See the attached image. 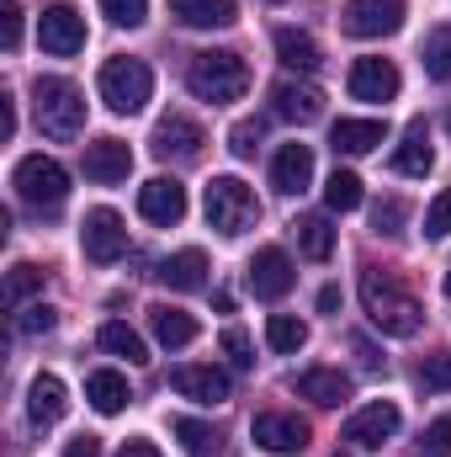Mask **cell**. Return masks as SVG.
<instances>
[{"label":"cell","mask_w":451,"mask_h":457,"mask_svg":"<svg viewBox=\"0 0 451 457\" xmlns=\"http://www.w3.org/2000/svg\"><path fill=\"white\" fill-rule=\"evenodd\" d=\"M224 356L234 361V367H255V356H250V336H244L239 325H228L224 330Z\"/></svg>","instance_id":"7bdbcfd3"},{"label":"cell","mask_w":451,"mask_h":457,"mask_svg":"<svg viewBox=\"0 0 451 457\" xmlns=\"http://www.w3.org/2000/svg\"><path fill=\"white\" fill-rule=\"evenodd\" d=\"M276 59L287 64V70H298V75H314L319 70V43L308 37V32H298V27H276Z\"/></svg>","instance_id":"484cf974"},{"label":"cell","mask_w":451,"mask_h":457,"mask_svg":"<svg viewBox=\"0 0 451 457\" xmlns=\"http://www.w3.org/2000/svg\"><path fill=\"white\" fill-rule=\"evenodd\" d=\"M292 282H298V271H292V255H287L282 245L255 250V261H250V293H255V298L276 303V298L292 293Z\"/></svg>","instance_id":"ba28073f"},{"label":"cell","mask_w":451,"mask_h":457,"mask_svg":"<svg viewBox=\"0 0 451 457\" xmlns=\"http://www.w3.org/2000/svg\"><path fill=\"white\" fill-rule=\"evenodd\" d=\"M340 309V287L330 282V287H319V314H335Z\"/></svg>","instance_id":"c3c4849f"},{"label":"cell","mask_w":451,"mask_h":457,"mask_svg":"<svg viewBox=\"0 0 451 457\" xmlns=\"http://www.w3.org/2000/svg\"><path fill=\"white\" fill-rule=\"evenodd\" d=\"M96 341H102V351H112V356H127V361H149V345H144V336H138L133 325H122V320H107Z\"/></svg>","instance_id":"4dcf8cb0"},{"label":"cell","mask_w":451,"mask_h":457,"mask_svg":"<svg viewBox=\"0 0 451 457\" xmlns=\"http://www.w3.org/2000/svg\"><path fill=\"white\" fill-rule=\"evenodd\" d=\"M202 208H208V224L218 228V234H244V228L260 219V203H255V192L239 176H213Z\"/></svg>","instance_id":"5b68a950"},{"label":"cell","mask_w":451,"mask_h":457,"mask_svg":"<svg viewBox=\"0 0 451 457\" xmlns=\"http://www.w3.org/2000/svg\"><path fill=\"white\" fill-rule=\"evenodd\" d=\"M64 457H102V442H96V436H75V442L64 447Z\"/></svg>","instance_id":"bcb514c9"},{"label":"cell","mask_w":451,"mask_h":457,"mask_svg":"<svg viewBox=\"0 0 451 457\" xmlns=\"http://www.w3.org/2000/svg\"><path fill=\"white\" fill-rule=\"evenodd\" d=\"M324 203H330V213L361 208V176H356V170H335V176L324 181Z\"/></svg>","instance_id":"d6a6232c"},{"label":"cell","mask_w":451,"mask_h":457,"mask_svg":"<svg viewBox=\"0 0 451 457\" xmlns=\"http://www.w3.org/2000/svg\"><path fill=\"white\" fill-rule=\"evenodd\" d=\"M53 325H59V314H53L48 303H32V309H21V320H16L21 336H48Z\"/></svg>","instance_id":"60d3db41"},{"label":"cell","mask_w":451,"mask_h":457,"mask_svg":"<svg viewBox=\"0 0 451 457\" xmlns=\"http://www.w3.org/2000/svg\"><path fill=\"white\" fill-rule=\"evenodd\" d=\"M266 345L282 351V356H292V351L308 345V325H303L298 314H271V320H266Z\"/></svg>","instance_id":"f546056e"},{"label":"cell","mask_w":451,"mask_h":457,"mask_svg":"<svg viewBox=\"0 0 451 457\" xmlns=\"http://www.w3.org/2000/svg\"><path fill=\"white\" fill-rule=\"evenodd\" d=\"M430 165H436L430 128H425V122H409V128H404V144L393 149V170H398V176H430Z\"/></svg>","instance_id":"7402d4cb"},{"label":"cell","mask_w":451,"mask_h":457,"mask_svg":"<svg viewBox=\"0 0 451 457\" xmlns=\"http://www.w3.org/2000/svg\"><path fill=\"white\" fill-rule=\"evenodd\" d=\"M0 37H5V48L16 54V43H21V11H16V0L0 5Z\"/></svg>","instance_id":"ee69618b"},{"label":"cell","mask_w":451,"mask_h":457,"mask_svg":"<svg viewBox=\"0 0 451 457\" xmlns=\"http://www.w3.org/2000/svg\"><path fill=\"white\" fill-rule=\"evenodd\" d=\"M138 213L149 219V224L170 228L186 219V187L176 181V176H154V181H144L138 187Z\"/></svg>","instance_id":"7c38bea8"},{"label":"cell","mask_w":451,"mask_h":457,"mask_svg":"<svg viewBox=\"0 0 451 457\" xmlns=\"http://www.w3.org/2000/svg\"><path fill=\"white\" fill-rule=\"evenodd\" d=\"M271 102H276V117H287V122H314L324 112V91L308 86V80H282L271 91Z\"/></svg>","instance_id":"44dd1931"},{"label":"cell","mask_w":451,"mask_h":457,"mask_svg":"<svg viewBox=\"0 0 451 457\" xmlns=\"http://www.w3.org/2000/svg\"><path fill=\"white\" fill-rule=\"evenodd\" d=\"M202 144H208L202 128H197L186 112L160 117V128H154V154H160V160H197Z\"/></svg>","instance_id":"9a60e30c"},{"label":"cell","mask_w":451,"mask_h":457,"mask_svg":"<svg viewBox=\"0 0 451 457\" xmlns=\"http://www.w3.org/2000/svg\"><path fill=\"white\" fill-rule=\"evenodd\" d=\"M149 330H154V341L165 345V351H181V345L197 341V320L186 309H170V303H154L149 309Z\"/></svg>","instance_id":"cb8c5ba5"},{"label":"cell","mask_w":451,"mask_h":457,"mask_svg":"<svg viewBox=\"0 0 451 457\" xmlns=\"http://www.w3.org/2000/svg\"><path fill=\"white\" fill-rule=\"evenodd\" d=\"M292 234H298V250H303L308 261H330V250H335V228H330L324 213H303V219L292 224Z\"/></svg>","instance_id":"f1b7e54d"},{"label":"cell","mask_w":451,"mask_h":457,"mask_svg":"<svg viewBox=\"0 0 451 457\" xmlns=\"http://www.w3.org/2000/svg\"><path fill=\"white\" fill-rule=\"evenodd\" d=\"M260 138H266V122H260V117H244V122H234V133H228V149H234L239 160H250V154L260 149Z\"/></svg>","instance_id":"e575fe53"},{"label":"cell","mask_w":451,"mask_h":457,"mask_svg":"<svg viewBox=\"0 0 451 457\" xmlns=\"http://www.w3.org/2000/svg\"><path fill=\"white\" fill-rule=\"evenodd\" d=\"M32 112H37V128H43L48 138L70 144V138H80V128H86V96H80V86L64 80V75H37V80H32Z\"/></svg>","instance_id":"7a4b0ae2"},{"label":"cell","mask_w":451,"mask_h":457,"mask_svg":"<svg viewBox=\"0 0 451 457\" xmlns=\"http://www.w3.org/2000/svg\"><path fill=\"white\" fill-rule=\"evenodd\" d=\"M86 399H91V410H102V415H117L133 394H127V378L112 372V367H102V372H91L86 378Z\"/></svg>","instance_id":"4316f807"},{"label":"cell","mask_w":451,"mask_h":457,"mask_svg":"<svg viewBox=\"0 0 451 457\" xmlns=\"http://www.w3.org/2000/svg\"><path fill=\"white\" fill-rule=\"evenodd\" d=\"M420 453L425 457H451V420H430V426H425Z\"/></svg>","instance_id":"b9f144b4"},{"label":"cell","mask_w":451,"mask_h":457,"mask_svg":"<svg viewBox=\"0 0 451 457\" xmlns=\"http://www.w3.org/2000/svg\"><path fill=\"white\" fill-rule=\"evenodd\" d=\"M335 457H350V453H335Z\"/></svg>","instance_id":"f907efd6"},{"label":"cell","mask_w":451,"mask_h":457,"mask_svg":"<svg viewBox=\"0 0 451 457\" xmlns=\"http://www.w3.org/2000/svg\"><path fill=\"white\" fill-rule=\"evenodd\" d=\"M420 383H425L430 394H447V388H451V351H441V356H425Z\"/></svg>","instance_id":"f35d334b"},{"label":"cell","mask_w":451,"mask_h":457,"mask_svg":"<svg viewBox=\"0 0 451 457\" xmlns=\"http://www.w3.org/2000/svg\"><path fill=\"white\" fill-rule=\"evenodd\" d=\"M0 138H5V144L16 138V102H11V96H0Z\"/></svg>","instance_id":"f6af8a7d"},{"label":"cell","mask_w":451,"mask_h":457,"mask_svg":"<svg viewBox=\"0 0 451 457\" xmlns=\"http://www.w3.org/2000/svg\"><path fill=\"white\" fill-rule=\"evenodd\" d=\"M308 181H314V149L308 144H282L276 160H271V187L282 197H298V192H308Z\"/></svg>","instance_id":"ac0fdd59"},{"label":"cell","mask_w":451,"mask_h":457,"mask_svg":"<svg viewBox=\"0 0 451 457\" xmlns=\"http://www.w3.org/2000/svg\"><path fill=\"white\" fill-rule=\"evenodd\" d=\"M451 234V187L425 208V239H447Z\"/></svg>","instance_id":"ab89813d"},{"label":"cell","mask_w":451,"mask_h":457,"mask_svg":"<svg viewBox=\"0 0 451 457\" xmlns=\"http://www.w3.org/2000/svg\"><path fill=\"white\" fill-rule=\"evenodd\" d=\"M117 457H160V447H154V442H122Z\"/></svg>","instance_id":"7dc6e473"},{"label":"cell","mask_w":451,"mask_h":457,"mask_svg":"<svg viewBox=\"0 0 451 457\" xmlns=\"http://www.w3.org/2000/svg\"><path fill=\"white\" fill-rule=\"evenodd\" d=\"M170 16L181 27H228L234 21V0H170Z\"/></svg>","instance_id":"83f0119b"},{"label":"cell","mask_w":451,"mask_h":457,"mask_svg":"<svg viewBox=\"0 0 451 457\" xmlns=\"http://www.w3.org/2000/svg\"><path fill=\"white\" fill-rule=\"evenodd\" d=\"M361 309H366V320H372L382 336H398V341L420 336V325H425L420 298L404 293L398 277H393V271H377V266L361 271Z\"/></svg>","instance_id":"6da1fadb"},{"label":"cell","mask_w":451,"mask_h":457,"mask_svg":"<svg viewBox=\"0 0 451 457\" xmlns=\"http://www.w3.org/2000/svg\"><path fill=\"white\" fill-rule=\"evenodd\" d=\"M186 86H192V96H197V102L228 107V102H239V96L250 91V64H244L239 54H228V48H208V54H197V59H192Z\"/></svg>","instance_id":"3957f363"},{"label":"cell","mask_w":451,"mask_h":457,"mask_svg":"<svg viewBox=\"0 0 451 457\" xmlns=\"http://www.w3.org/2000/svg\"><path fill=\"white\" fill-rule=\"evenodd\" d=\"M398 70H393V59H356L350 64V96L356 102H393L398 96Z\"/></svg>","instance_id":"2e32d148"},{"label":"cell","mask_w":451,"mask_h":457,"mask_svg":"<svg viewBox=\"0 0 451 457\" xmlns=\"http://www.w3.org/2000/svg\"><path fill=\"white\" fill-rule=\"evenodd\" d=\"M64 410H70V388H64L53 372H37L32 388H27V415H32V426H59Z\"/></svg>","instance_id":"ffe728a7"},{"label":"cell","mask_w":451,"mask_h":457,"mask_svg":"<svg viewBox=\"0 0 451 457\" xmlns=\"http://www.w3.org/2000/svg\"><path fill=\"white\" fill-rule=\"evenodd\" d=\"M160 282H165L170 293H197V287H208V255H202V250H176V255L160 266Z\"/></svg>","instance_id":"603a6c76"},{"label":"cell","mask_w":451,"mask_h":457,"mask_svg":"<svg viewBox=\"0 0 451 457\" xmlns=\"http://www.w3.org/2000/svg\"><path fill=\"white\" fill-rule=\"evenodd\" d=\"M250 436H255V447H266V453L292 457V453H303V447H308V420L282 415V410H266V415H255Z\"/></svg>","instance_id":"30bf717a"},{"label":"cell","mask_w":451,"mask_h":457,"mask_svg":"<svg viewBox=\"0 0 451 457\" xmlns=\"http://www.w3.org/2000/svg\"><path fill=\"white\" fill-rule=\"evenodd\" d=\"M393 431H398V404H388V399H372L366 410H356V415L345 420V442H350V447H361V453L382 447Z\"/></svg>","instance_id":"4fadbf2b"},{"label":"cell","mask_w":451,"mask_h":457,"mask_svg":"<svg viewBox=\"0 0 451 457\" xmlns=\"http://www.w3.org/2000/svg\"><path fill=\"white\" fill-rule=\"evenodd\" d=\"M447 293H451V271H447Z\"/></svg>","instance_id":"681fc988"},{"label":"cell","mask_w":451,"mask_h":457,"mask_svg":"<svg viewBox=\"0 0 451 457\" xmlns=\"http://www.w3.org/2000/svg\"><path fill=\"white\" fill-rule=\"evenodd\" d=\"M398 27H404V0H345L350 37H388Z\"/></svg>","instance_id":"8fae6325"},{"label":"cell","mask_w":451,"mask_h":457,"mask_svg":"<svg viewBox=\"0 0 451 457\" xmlns=\"http://www.w3.org/2000/svg\"><path fill=\"white\" fill-rule=\"evenodd\" d=\"M404 219H409V208H404L398 197H382V203L372 208V228H377V234H404Z\"/></svg>","instance_id":"8d00e7d4"},{"label":"cell","mask_w":451,"mask_h":457,"mask_svg":"<svg viewBox=\"0 0 451 457\" xmlns=\"http://www.w3.org/2000/svg\"><path fill=\"white\" fill-rule=\"evenodd\" d=\"M80 170H86V181H96V187H117V181H127V170H133V149H127L122 138H96V144H86Z\"/></svg>","instance_id":"5bb4252c"},{"label":"cell","mask_w":451,"mask_h":457,"mask_svg":"<svg viewBox=\"0 0 451 457\" xmlns=\"http://www.w3.org/2000/svg\"><path fill=\"white\" fill-rule=\"evenodd\" d=\"M420 64H425V75H430V80L451 86V27H436V32L425 37V48H420Z\"/></svg>","instance_id":"1f68e13d"},{"label":"cell","mask_w":451,"mask_h":457,"mask_svg":"<svg viewBox=\"0 0 451 457\" xmlns=\"http://www.w3.org/2000/svg\"><path fill=\"white\" fill-rule=\"evenodd\" d=\"M37 287H43V271L21 261V266H11V277H5V303L16 309V303H21L27 293H37Z\"/></svg>","instance_id":"d590c367"},{"label":"cell","mask_w":451,"mask_h":457,"mask_svg":"<svg viewBox=\"0 0 451 457\" xmlns=\"http://www.w3.org/2000/svg\"><path fill=\"white\" fill-rule=\"evenodd\" d=\"M447 128H451V117H447Z\"/></svg>","instance_id":"816d5d0a"},{"label":"cell","mask_w":451,"mask_h":457,"mask_svg":"<svg viewBox=\"0 0 451 457\" xmlns=\"http://www.w3.org/2000/svg\"><path fill=\"white\" fill-rule=\"evenodd\" d=\"M102 11H107V21H117V27H144L149 0H102Z\"/></svg>","instance_id":"74e56055"},{"label":"cell","mask_w":451,"mask_h":457,"mask_svg":"<svg viewBox=\"0 0 451 457\" xmlns=\"http://www.w3.org/2000/svg\"><path fill=\"white\" fill-rule=\"evenodd\" d=\"M80 250H86V261H96V266H112L117 255L127 250V228H122V219H117L112 208L86 213V224H80Z\"/></svg>","instance_id":"9c48e42d"},{"label":"cell","mask_w":451,"mask_h":457,"mask_svg":"<svg viewBox=\"0 0 451 457\" xmlns=\"http://www.w3.org/2000/svg\"><path fill=\"white\" fill-rule=\"evenodd\" d=\"M335 154H372L377 144H388V122L382 117H340L330 128Z\"/></svg>","instance_id":"d6986e66"},{"label":"cell","mask_w":451,"mask_h":457,"mask_svg":"<svg viewBox=\"0 0 451 457\" xmlns=\"http://www.w3.org/2000/svg\"><path fill=\"white\" fill-rule=\"evenodd\" d=\"M170 431H176V436H181V447H186V453H213V447H218V436H213V426H202V420H170Z\"/></svg>","instance_id":"836d02e7"},{"label":"cell","mask_w":451,"mask_h":457,"mask_svg":"<svg viewBox=\"0 0 451 457\" xmlns=\"http://www.w3.org/2000/svg\"><path fill=\"white\" fill-rule=\"evenodd\" d=\"M303 399H314V404H345L350 399V378L340 372V367H314V372H298V383H292Z\"/></svg>","instance_id":"d4e9b609"},{"label":"cell","mask_w":451,"mask_h":457,"mask_svg":"<svg viewBox=\"0 0 451 457\" xmlns=\"http://www.w3.org/2000/svg\"><path fill=\"white\" fill-rule=\"evenodd\" d=\"M96 91H102V102H107L117 117H133V112H144V102H149V91H154V75H149V64H144V59L117 54V59L102 64Z\"/></svg>","instance_id":"277c9868"},{"label":"cell","mask_w":451,"mask_h":457,"mask_svg":"<svg viewBox=\"0 0 451 457\" xmlns=\"http://www.w3.org/2000/svg\"><path fill=\"white\" fill-rule=\"evenodd\" d=\"M170 388L181 394V399H192V404H224L228 399V372L224 367H176L170 372Z\"/></svg>","instance_id":"e0dca14e"},{"label":"cell","mask_w":451,"mask_h":457,"mask_svg":"<svg viewBox=\"0 0 451 457\" xmlns=\"http://www.w3.org/2000/svg\"><path fill=\"white\" fill-rule=\"evenodd\" d=\"M11 187H16V197H21V203H32V208H48V213H53V208L70 197V170H64L53 154H27V160H16Z\"/></svg>","instance_id":"8992f818"},{"label":"cell","mask_w":451,"mask_h":457,"mask_svg":"<svg viewBox=\"0 0 451 457\" xmlns=\"http://www.w3.org/2000/svg\"><path fill=\"white\" fill-rule=\"evenodd\" d=\"M37 43H43V54H53V59L80 54V48H86V16H80L75 5H48V11L37 16Z\"/></svg>","instance_id":"52a82bcc"}]
</instances>
